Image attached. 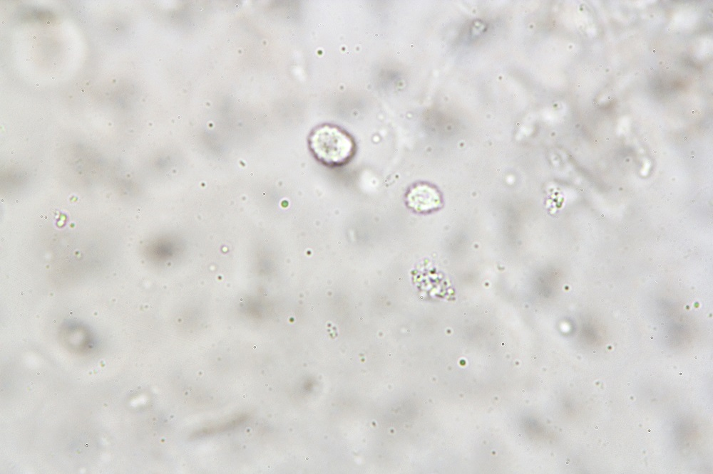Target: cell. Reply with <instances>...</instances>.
Returning <instances> with one entry per match:
<instances>
[{
	"label": "cell",
	"mask_w": 713,
	"mask_h": 474,
	"mask_svg": "<svg viewBox=\"0 0 713 474\" xmlns=\"http://www.w3.org/2000/svg\"><path fill=\"white\" fill-rule=\"evenodd\" d=\"M309 146L314 156L328 166L344 164L355 152L352 137L339 127L329 125H321L312 132Z\"/></svg>",
	"instance_id": "cell-1"
},
{
	"label": "cell",
	"mask_w": 713,
	"mask_h": 474,
	"mask_svg": "<svg viewBox=\"0 0 713 474\" xmlns=\"http://www.w3.org/2000/svg\"><path fill=\"white\" fill-rule=\"evenodd\" d=\"M406 201L409 207L418 212H426L438 208L441 197L436 188L420 183L415 184L408 191Z\"/></svg>",
	"instance_id": "cell-2"
}]
</instances>
